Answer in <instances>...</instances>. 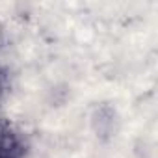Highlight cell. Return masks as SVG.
Here are the masks:
<instances>
[{
    "instance_id": "277c9868",
    "label": "cell",
    "mask_w": 158,
    "mask_h": 158,
    "mask_svg": "<svg viewBox=\"0 0 158 158\" xmlns=\"http://www.w3.org/2000/svg\"><path fill=\"white\" fill-rule=\"evenodd\" d=\"M2 34H4V26H2V21H0V43H2Z\"/></svg>"
},
{
    "instance_id": "6da1fadb",
    "label": "cell",
    "mask_w": 158,
    "mask_h": 158,
    "mask_svg": "<svg viewBox=\"0 0 158 158\" xmlns=\"http://www.w3.org/2000/svg\"><path fill=\"white\" fill-rule=\"evenodd\" d=\"M15 158H47V156H45L39 149H35V147H32V145L28 143V145H26L17 156H15Z\"/></svg>"
},
{
    "instance_id": "7a4b0ae2",
    "label": "cell",
    "mask_w": 158,
    "mask_h": 158,
    "mask_svg": "<svg viewBox=\"0 0 158 158\" xmlns=\"http://www.w3.org/2000/svg\"><path fill=\"white\" fill-rule=\"evenodd\" d=\"M8 127H10V119L2 114V110H0V143H2L6 132H8Z\"/></svg>"
},
{
    "instance_id": "3957f363",
    "label": "cell",
    "mask_w": 158,
    "mask_h": 158,
    "mask_svg": "<svg viewBox=\"0 0 158 158\" xmlns=\"http://www.w3.org/2000/svg\"><path fill=\"white\" fill-rule=\"evenodd\" d=\"M2 89H4V74L0 73V93H2Z\"/></svg>"
}]
</instances>
